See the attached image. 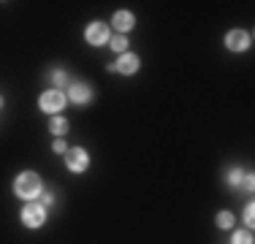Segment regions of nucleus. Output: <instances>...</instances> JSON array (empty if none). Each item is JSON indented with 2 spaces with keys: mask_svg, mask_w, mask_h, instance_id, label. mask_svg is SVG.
<instances>
[{
  "mask_svg": "<svg viewBox=\"0 0 255 244\" xmlns=\"http://www.w3.org/2000/svg\"><path fill=\"white\" fill-rule=\"evenodd\" d=\"M49 130L54 133V136H65V130H68V122H65L63 117H54V120H49Z\"/></svg>",
  "mask_w": 255,
  "mask_h": 244,
  "instance_id": "nucleus-10",
  "label": "nucleus"
},
{
  "mask_svg": "<svg viewBox=\"0 0 255 244\" xmlns=\"http://www.w3.org/2000/svg\"><path fill=\"white\" fill-rule=\"evenodd\" d=\"M217 225H220V228H231V225H234V215H231V212H220V215H217Z\"/></svg>",
  "mask_w": 255,
  "mask_h": 244,
  "instance_id": "nucleus-11",
  "label": "nucleus"
},
{
  "mask_svg": "<svg viewBox=\"0 0 255 244\" xmlns=\"http://www.w3.org/2000/svg\"><path fill=\"white\" fill-rule=\"evenodd\" d=\"M44 220H46V212H44V206H38V204H27L25 212H22V223H25L27 228H38V225H44Z\"/></svg>",
  "mask_w": 255,
  "mask_h": 244,
  "instance_id": "nucleus-2",
  "label": "nucleus"
},
{
  "mask_svg": "<svg viewBox=\"0 0 255 244\" xmlns=\"http://www.w3.org/2000/svg\"><path fill=\"white\" fill-rule=\"evenodd\" d=\"M112 49H114V52H123V49H128V41L123 38V35H114V38H112Z\"/></svg>",
  "mask_w": 255,
  "mask_h": 244,
  "instance_id": "nucleus-13",
  "label": "nucleus"
},
{
  "mask_svg": "<svg viewBox=\"0 0 255 244\" xmlns=\"http://www.w3.org/2000/svg\"><path fill=\"white\" fill-rule=\"evenodd\" d=\"M114 27L120 30V33H125V30H130L133 27V14H128V11H117V14H114Z\"/></svg>",
  "mask_w": 255,
  "mask_h": 244,
  "instance_id": "nucleus-9",
  "label": "nucleus"
},
{
  "mask_svg": "<svg viewBox=\"0 0 255 244\" xmlns=\"http://www.w3.org/2000/svg\"><path fill=\"white\" fill-rule=\"evenodd\" d=\"M38 106L44 109V112H60V109L65 106V95L60 93V90H49V93L41 95Z\"/></svg>",
  "mask_w": 255,
  "mask_h": 244,
  "instance_id": "nucleus-4",
  "label": "nucleus"
},
{
  "mask_svg": "<svg viewBox=\"0 0 255 244\" xmlns=\"http://www.w3.org/2000/svg\"><path fill=\"white\" fill-rule=\"evenodd\" d=\"M52 82L57 84V87H63V84H68V76H65L63 71H54V73H52Z\"/></svg>",
  "mask_w": 255,
  "mask_h": 244,
  "instance_id": "nucleus-14",
  "label": "nucleus"
},
{
  "mask_svg": "<svg viewBox=\"0 0 255 244\" xmlns=\"http://www.w3.org/2000/svg\"><path fill=\"white\" fill-rule=\"evenodd\" d=\"M234 244H253V234H250V231H242V234H234Z\"/></svg>",
  "mask_w": 255,
  "mask_h": 244,
  "instance_id": "nucleus-12",
  "label": "nucleus"
},
{
  "mask_svg": "<svg viewBox=\"0 0 255 244\" xmlns=\"http://www.w3.org/2000/svg\"><path fill=\"white\" fill-rule=\"evenodd\" d=\"M253 217H255L253 206H247V209H245V220H247V223H250V225H253Z\"/></svg>",
  "mask_w": 255,
  "mask_h": 244,
  "instance_id": "nucleus-16",
  "label": "nucleus"
},
{
  "mask_svg": "<svg viewBox=\"0 0 255 244\" xmlns=\"http://www.w3.org/2000/svg\"><path fill=\"white\" fill-rule=\"evenodd\" d=\"M90 98H93V93H90L87 84H82V82L71 84V101H76V103H87Z\"/></svg>",
  "mask_w": 255,
  "mask_h": 244,
  "instance_id": "nucleus-8",
  "label": "nucleus"
},
{
  "mask_svg": "<svg viewBox=\"0 0 255 244\" xmlns=\"http://www.w3.org/2000/svg\"><path fill=\"white\" fill-rule=\"evenodd\" d=\"M54 152H65V141H63V138H57V141H54Z\"/></svg>",
  "mask_w": 255,
  "mask_h": 244,
  "instance_id": "nucleus-17",
  "label": "nucleus"
},
{
  "mask_svg": "<svg viewBox=\"0 0 255 244\" xmlns=\"http://www.w3.org/2000/svg\"><path fill=\"white\" fill-rule=\"evenodd\" d=\"M87 163H90V157H87V152L84 149H79V146H74V149H68L65 152V166H68L71 171H84L87 168Z\"/></svg>",
  "mask_w": 255,
  "mask_h": 244,
  "instance_id": "nucleus-3",
  "label": "nucleus"
},
{
  "mask_svg": "<svg viewBox=\"0 0 255 244\" xmlns=\"http://www.w3.org/2000/svg\"><path fill=\"white\" fill-rule=\"evenodd\" d=\"M114 71H120V73H136L138 71V57H136V54H123V57H120V63L114 65Z\"/></svg>",
  "mask_w": 255,
  "mask_h": 244,
  "instance_id": "nucleus-7",
  "label": "nucleus"
},
{
  "mask_svg": "<svg viewBox=\"0 0 255 244\" xmlns=\"http://www.w3.org/2000/svg\"><path fill=\"white\" fill-rule=\"evenodd\" d=\"M14 190H16V195H22V198H35V195L41 193V179L33 174V171H25V174L16 176Z\"/></svg>",
  "mask_w": 255,
  "mask_h": 244,
  "instance_id": "nucleus-1",
  "label": "nucleus"
},
{
  "mask_svg": "<svg viewBox=\"0 0 255 244\" xmlns=\"http://www.w3.org/2000/svg\"><path fill=\"white\" fill-rule=\"evenodd\" d=\"M0 106H3V98H0Z\"/></svg>",
  "mask_w": 255,
  "mask_h": 244,
  "instance_id": "nucleus-18",
  "label": "nucleus"
},
{
  "mask_svg": "<svg viewBox=\"0 0 255 244\" xmlns=\"http://www.w3.org/2000/svg\"><path fill=\"white\" fill-rule=\"evenodd\" d=\"M226 44H228V49H234V52H245V49L250 46V33H245V30H231Z\"/></svg>",
  "mask_w": 255,
  "mask_h": 244,
  "instance_id": "nucleus-5",
  "label": "nucleus"
},
{
  "mask_svg": "<svg viewBox=\"0 0 255 244\" xmlns=\"http://www.w3.org/2000/svg\"><path fill=\"white\" fill-rule=\"evenodd\" d=\"M87 41H90V44H95V46L106 44V41H109V27L103 22L90 24V27H87Z\"/></svg>",
  "mask_w": 255,
  "mask_h": 244,
  "instance_id": "nucleus-6",
  "label": "nucleus"
},
{
  "mask_svg": "<svg viewBox=\"0 0 255 244\" xmlns=\"http://www.w3.org/2000/svg\"><path fill=\"white\" fill-rule=\"evenodd\" d=\"M228 182H231V185H239V182H242V171H231Z\"/></svg>",
  "mask_w": 255,
  "mask_h": 244,
  "instance_id": "nucleus-15",
  "label": "nucleus"
}]
</instances>
